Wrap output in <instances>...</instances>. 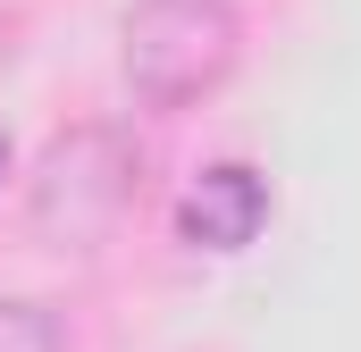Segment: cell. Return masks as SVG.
<instances>
[{
    "label": "cell",
    "mask_w": 361,
    "mask_h": 352,
    "mask_svg": "<svg viewBox=\"0 0 361 352\" xmlns=\"http://www.w3.org/2000/svg\"><path fill=\"white\" fill-rule=\"evenodd\" d=\"M0 168H8V143H0Z\"/></svg>",
    "instance_id": "cell-5"
},
{
    "label": "cell",
    "mask_w": 361,
    "mask_h": 352,
    "mask_svg": "<svg viewBox=\"0 0 361 352\" xmlns=\"http://www.w3.org/2000/svg\"><path fill=\"white\" fill-rule=\"evenodd\" d=\"M261 227H269V176L252 160H210L177 193V235L193 252H244Z\"/></svg>",
    "instance_id": "cell-3"
},
{
    "label": "cell",
    "mask_w": 361,
    "mask_h": 352,
    "mask_svg": "<svg viewBox=\"0 0 361 352\" xmlns=\"http://www.w3.org/2000/svg\"><path fill=\"white\" fill-rule=\"evenodd\" d=\"M135 184H143L135 134L109 126V118H85V126L51 134L34 176H25V235L51 244V252H92L135 210Z\"/></svg>",
    "instance_id": "cell-1"
},
{
    "label": "cell",
    "mask_w": 361,
    "mask_h": 352,
    "mask_svg": "<svg viewBox=\"0 0 361 352\" xmlns=\"http://www.w3.org/2000/svg\"><path fill=\"white\" fill-rule=\"evenodd\" d=\"M0 352H68V327L42 294H0Z\"/></svg>",
    "instance_id": "cell-4"
},
{
    "label": "cell",
    "mask_w": 361,
    "mask_h": 352,
    "mask_svg": "<svg viewBox=\"0 0 361 352\" xmlns=\"http://www.w3.org/2000/svg\"><path fill=\"white\" fill-rule=\"evenodd\" d=\"M244 51V8L235 0H135L118 25V68L143 109H185L227 84Z\"/></svg>",
    "instance_id": "cell-2"
}]
</instances>
